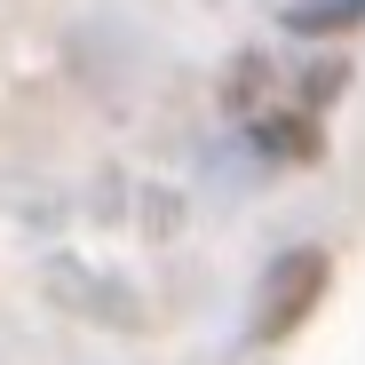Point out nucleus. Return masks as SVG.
<instances>
[{
    "instance_id": "obj_1",
    "label": "nucleus",
    "mask_w": 365,
    "mask_h": 365,
    "mask_svg": "<svg viewBox=\"0 0 365 365\" xmlns=\"http://www.w3.org/2000/svg\"><path fill=\"white\" fill-rule=\"evenodd\" d=\"M318 294H326V255L318 247H294L270 262L262 294H255V341H286L302 318L318 310Z\"/></svg>"
},
{
    "instance_id": "obj_2",
    "label": "nucleus",
    "mask_w": 365,
    "mask_h": 365,
    "mask_svg": "<svg viewBox=\"0 0 365 365\" xmlns=\"http://www.w3.org/2000/svg\"><path fill=\"white\" fill-rule=\"evenodd\" d=\"M255 143H262L270 159H318V111H302V103L255 111Z\"/></svg>"
},
{
    "instance_id": "obj_3",
    "label": "nucleus",
    "mask_w": 365,
    "mask_h": 365,
    "mask_svg": "<svg viewBox=\"0 0 365 365\" xmlns=\"http://www.w3.org/2000/svg\"><path fill=\"white\" fill-rule=\"evenodd\" d=\"M365 24V0H302L294 9V32H349Z\"/></svg>"
}]
</instances>
